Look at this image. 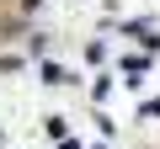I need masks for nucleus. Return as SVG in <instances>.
Instances as JSON below:
<instances>
[{
  "label": "nucleus",
  "mask_w": 160,
  "mask_h": 149,
  "mask_svg": "<svg viewBox=\"0 0 160 149\" xmlns=\"http://www.w3.org/2000/svg\"><path fill=\"white\" fill-rule=\"evenodd\" d=\"M43 80H48V85H64V80H69V74H64L59 64H43Z\"/></svg>",
  "instance_id": "nucleus-1"
}]
</instances>
